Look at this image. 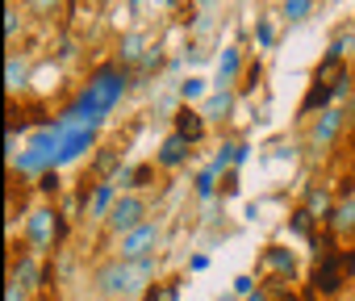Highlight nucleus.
<instances>
[{"instance_id":"1","label":"nucleus","mask_w":355,"mask_h":301,"mask_svg":"<svg viewBox=\"0 0 355 301\" xmlns=\"http://www.w3.org/2000/svg\"><path fill=\"white\" fill-rule=\"evenodd\" d=\"M130 80H134V71H130V67H121L117 59H113V63H101V67L88 76V84L76 92V101H71L67 109H71L84 126H92V130H96V126L113 113V105L130 92Z\"/></svg>"},{"instance_id":"2","label":"nucleus","mask_w":355,"mask_h":301,"mask_svg":"<svg viewBox=\"0 0 355 301\" xmlns=\"http://www.w3.org/2000/svg\"><path fill=\"white\" fill-rule=\"evenodd\" d=\"M92 284H96V293L109 297V301H125V297H142V293H146V289L138 284V276H134V264H125V259H105V264L96 268Z\"/></svg>"},{"instance_id":"3","label":"nucleus","mask_w":355,"mask_h":301,"mask_svg":"<svg viewBox=\"0 0 355 301\" xmlns=\"http://www.w3.org/2000/svg\"><path fill=\"white\" fill-rule=\"evenodd\" d=\"M26 251L38 255V259L46 251H59V209L55 205H38L26 218Z\"/></svg>"},{"instance_id":"4","label":"nucleus","mask_w":355,"mask_h":301,"mask_svg":"<svg viewBox=\"0 0 355 301\" xmlns=\"http://www.w3.org/2000/svg\"><path fill=\"white\" fill-rule=\"evenodd\" d=\"M159 239H163V226H159L155 218H146L142 226H134V230H125L121 239H113V259H125V264H138V259H146V255H155V247H159Z\"/></svg>"},{"instance_id":"5","label":"nucleus","mask_w":355,"mask_h":301,"mask_svg":"<svg viewBox=\"0 0 355 301\" xmlns=\"http://www.w3.org/2000/svg\"><path fill=\"white\" fill-rule=\"evenodd\" d=\"M309 284H313V293H318V297H334V293H343V284H347V268H343V251H334V247H326V251H318V259H313V276H309Z\"/></svg>"},{"instance_id":"6","label":"nucleus","mask_w":355,"mask_h":301,"mask_svg":"<svg viewBox=\"0 0 355 301\" xmlns=\"http://www.w3.org/2000/svg\"><path fill=\"white\" fill-rule=\"evenodd\" d=\"M142 222H146V197H142V193H121L117 205H113L109 218H105V230H109L113 239H121L125 230H134V226H142Z\"/></svg>"},{"instance_id":"7","label":"nucleus","mask_w":355,"mask_h":301,"mask_svg":"<svg viewBox=\"0 0 355 301\" xmlns=\"http://www.w3.org/2000/svg\"><path fill=\"white\" fill-rule=\"evenodd\" d=\"M343 126H347V113L343 109H326V113L309 117V134L305 138H309V146H334Z\"/></svg>"},{"instance_id":"8","label":"nucleus","mask_w":355,"mask_h":301,"mask_svg":"<svg viewBox=\"0 0 355 301\" xmlns=\"http://www.w3.org/2000/svg\"><path fill=\"white\" fill-rule=\"evenodd\" d=\"M189 155H193V142L171 130V134L159 142V150H155V168H159V172H175V168L189 164Z\"/></svg>"},{"instance_id":"9","label":"nucleus","mask_w":355,"mask_h":301,"mask_svg":"<svg viewBox=\"0 0 355 301\" xmlns=\"http://www.w3.org/2000/svg\"><path fill=\"white\" fill-rule=\"evenodd\" d=\"M117 197H121V189H117L113 180H96V184H92V193H88L84 218H92V222H105V218H109V209L117 205Z\"/></svg>"},{"instance_id":"10","label":"nucleus","mask_w":355,"mask_h":301,"mask_svg":"<svg viewBox=\"0 0 355 301\" xmlns=\"http://www.w3.org/2000/svg\"><path fill=\"white\" fill-rule=\"evenodd\" d=\"M171 130L180 134V138H189V142L197 146V142L205 138V130H209V126H205V113H201V109H193V105H180V109L171 113Z\"/></svg>"},{"instance_id":"11","label":"nucleus","mask_w":355,"mask_h":301,"mask_svg":"<svg viewBox=\"0 0 355 301\" xmlns=\"http://www.w3.org/2000/svg\"><path fill=\"white\" fill-rule=\"evenodd\" d=\"M150 51V38H146V30H125L121 38H117V63L121 67H138L142 63V55Z\"/></svg>"},{"instance_id":"12","label":"nucleus","mask_w":355,"mask_h":301,"mask_svg":"<svg viewBox=\"0 0 355 301\" xmlns=\"http://www.w3.org/2000/svg\"><path fill=\"white\" fill-rule=\"evenodd\" d=\"M259 268L263 272H272V276H297V255L284 247V243H268L263 247V255H259Z\"/></svg>"},{"instance_id":"13","label":"nucleus","mask_w":355,"mask_h":301,"mask_svg":"<svg viewBox=\"0 0 355 301\" xmlns=\"http://www.w3.org/2000/svg\"><path fill=\"white\" fill-rule=\"evenodd\" d=\"M96 146V130L92 126H84V130H71V134H63V146H59V168H67V164H76L84 150H92Z\"/></svg>"},{"instance_id":"14","label":"nucleus","mask_w":355,"mask_h":301,"mask_svg":"<svg viewBox=\"0 0 355 301\" xmlns=\"http://www.w3.org/2000/svg\"><path fill=\"white\" fill-rule=\"evenodd\" d=\"M247 71V59H243V46H226L222 59H218V88H239Z\"/></svg>"},{"instance_id":"15","label":"nucleus","mask_w":355,"mask_h":301,"mask_svg":"<svg viewBox=\"0 0 355 301\" xmlns=\"http://www.w3.org/2000/svg\"><path fill=\"white\" fill-rule=\"evenodd\" d=\"M326 109H334V88H330L326 80H313L309 92H305V101L297 105V117H318V113H326Z\"/></svg>"},{"instance_id":"16","label":"nucleus","mask_w":355,"mask_h":301,"mask_svg":"<svg viewBox=\"0 0 355 301\" xmlns=\"http://www.w3.org/2000/svg\"><path fill=\"white\" fill-rule=\"evenodd\" d=\"M326 230H330L334 239H351V234H355V197H338V201H334V209H330V218H326Z\"/></svg>"},{"instance_id":"17","label":"nucleus","mask_w":355,"mask_h":301,"mask_svg":"<svg viewBox=\"0 0 355 301\" xmlns=\"http://www.w3.org/2000/svg\"><path fill=\"white\" fill-rule=\"evenodd\" d=\"M42 272H46V264H38V255H21L17 264H13V272H9V280L13 284H21V289H42Z\"/></svg>"},{"instance_id":"18","label":"nucleus","mask_w":355,"mask_h":301,"mask_svg":"<svg viewBox=\"0 0 355 301\" xmlns=\"http://www.w3.org/2000/svg\"><path fill=\"white\" fill-rule=\"evenodd\" d=\"M9 168H13L17 176H42V172H51V168H55V160H51V155H42V150H34V146H26L17 160H9Z\"/></svg>"},{"instance_id":"19","label":"nucleus","mask_w":355,"mask_h":301,"mask_svg":"<svg viewBox=\"0 0 355 301\" xmlns=\"http://www.w3.org/2000/svg\"><path fill=\"white\" fill-rule=\"evenodd\" d=\"M251 160V146L247 142H222V150H218V155H214V172H234V168H243Z\"/></svg>"},{"instance_id":"20","label":"nucleus","mask_w":355,"mask_h":301,"mask_svg":"<svg viewBox=\"0 0 355 301\" xmlns=\"http://www.w3.org/2000/svg\"><path fill=\"white\" fill-rule=\"evenodd\" d=\"M121 168H125V164H121V150H117V146H101L96 160H92V180H113Z\"/></svg>"},{"instance_id":"21","label":"nucleus","mask_w":355,"mask_h":301,"mask_svg":"<svg viewBox=\"0 0 355 301\" xmlns=\"http://www.w3.org/2000/svg\"><path fill=\"white\" fill-rule=\"evenodd\" d=\"M26 84H30V63L17 51H9V59H5V88H9V96H17Z\"/></svg>"},{"instance_id":"22","label":"nucleus","mask_w":355,"mask_h":301,"mask_svg":"<svg viewBox=\"0 0 355 301\" xmlns=\"http://www.w3.org/2000/svg\"><path fill=\"white\" fill-rule=\"evenodd\" d=\"M234 101H239V92H234V88H218V92H209V96L201 101V113H205V121H214V117H226V113L234 109Z\"/></svg>"},{"instance_id":"23","label":"nucleus","mask_w":355,"mask_h":301,"mask_svg":"<svg viewBox=\"0 0 355 301\" xmlns=\"http://www.w3.org/2000/svg\"><path fill=\"white\" fill-rule=\"evenodd\" d=\"M218 176H222V172H214V168H205V172H197V176H193V197H197V201H205V205H214V201H222V189H218Z\"/></svg>"},{"instance_id":"24","label":"nucleus","mask_w":355,"mask_h":301,"mask_svg":"<svg viewBox=\"0 0 355 301\" xmlns=\"http://www.w3.org/2000/svg\"><path fill=\"white\" fill-rule=\"evenodd\" d=\"M313 226H318V218H313L305 205H297V209L288 214V234H301V239H309V247H318V234H313Z\"/></svg>"},{"instance_id":"25","label":"nucleus","mask_w":355,"mask_h":301,"mask_svg":"<svg viewBox=\"0 0 355 301\" xmlns=\"http://www.w3.org/2000/svg\"><path fill=\"white\" fill-rule=\"evenodd\" d=\"M163 63H167V59H163V46L155 42V46H150V51L142 55V63L134 67V80H138V88H142V84H146L150 76H159V71H163Z\"/></svg>"},{"instance_id":"26","label":"nucleus","mask_w":355,"mask_h":301,"mask_svg":"<svg viewBox=\"0 0 355 301\" xmlns=\"http://www.w3.org/2000/svg\"><path fill=\"white\" fill-rule=\"evenodd\" d=\"M305 209H309V214L326 226V218H330L334 201H330V193H326V189H318V184H313V189H305Z\"/></svg>"},{"instance_id":"27","label":"nucleus","mask_w":355,"mask_h":301,"mask_svg":"<svg viewBox=\"0 0 355 301\" xmlns=\"http://www.w3.org/2000/svg\"><path fill=\"white\" fill-rule=\"evenodd\" d=\"M259 84H263V63H259V59H247V71H243V80H239L234 92H239V96H251Z\"/></svg>"},{"instance_id":"28","label":"nucleus","mask_w":355,"mask_h":301,"mask_svg":"<svg viewBox=\"0 0 355 301\" xmlns=\"http://www.w3.org/2000/svg\"><path fill=\"white\" fill-rule=\"evenodd\" d=\"M142 301H180V280H155L142 293Z\"/></svg>"},{"instance_id":"29","label":"nucleus","mask_w":355,"mask_h":301,"mask_svg":"<svg viewBox=\"0 0 355 301\" xmlns=\"http://www.w3.org/2000/svg\"><path fill=\"white\" fill-rule=\"evenodd\" d=\"M309 13H313V0H284V5H280V17L288 26H301Z\"/></svg>"},{"instance_id":"30","label":"nucleus","mask_w":355,"mask_h":301,"mask_svg":"<svg viewBox=\"0 0 355 301\" xmlns=\"http://www.w3.org/2000/svg\"><path fill=\"white\" fill-rule=\"evenodd\" d=\"M255 46L259 51H272L276 46V22L272 17H255Z\"/></svg>"},{"instance_id":"31","label":"nucleus","mask_w":355,"mask_h":301,"mask_svg":"<svg viewBox=\"0 0 355 301\" xmlns=\"http://www.w3.org/2000/svg\"><path fill=\"white\" fill-rule=\"evenodd\" d=\"M21 30H26V17H21V9H17V0H9V9H5V38L17 42Z\"/></svg>"},{"instance_id":"32","label":"nucleus","mask_w":355,"mask_h":301,"mask_svg":"<svg viewBox=\"0 0 355 301\" xmlns=\"http://www.w3.org/2000/svg\"><path fill=\"white\" fill-rule=\"evenodd\" d=\"M134 276H138V284H142V289H150V284H155V276H159V255L138 259V264H134Z\"/></svg>"},{"instance_id":"33","label":"nucleus","mask_w":355,"mask_h":301,"mask_svg":"<svg viewBox=\"0 0 355 301\" xmlns=\"http://www.w3.org/2000/svg\"><path fill=\"white\" fill-rule=\"evenodd\" d=\"M205 96H209V92H205V80H201V76H189V80L180 84V101H184V105L205 101Z\"/></svg>"},{"instance_id":"34","label":"nucleus","mask_w":355,"mask_h":301,"mask_svg":"<svg viewBox=\"0 0 355 301\" xmlns=\"http://www.w3.org/2000/svg\"><path fill=\"white\" fill-rule=\"evenodd\" d=\"M38 193H42V197H59V193H63V176H59V168H51V172L38 176Z\"/></svg>"},{"instance_id":"35","label":"nucleus","mask_w":355,"mask_h":301,"mask_svg":"<svg viewBox=\"0 0 355 301\" xmlns=\"http://www.w3.org/2000/svg\"><path fill=\"white\" fill-rule=\"evenodd\" d=\"M255 289H259V280H255L251 272H239V276H234V284H230V293H234V297H251Z\"/></svg>"},{"instance_id":"36","label":"nucleus","mask_w":355,"mask_h":301,"mask_svg":"<svg viewBox=\"0 0 355 301\" xmlns=\"http://www.w3.org/2000/svg\"><path fill=\"white\" fill-rule=\"evenodd\" d=\"M26 5H30L38 17H55V13L63 9V0H26Z\"/></svg>"},{"instance_id":"37","label":"nucleus","mask_w":355,"mask_h":301,"mask_svg":"<svg viewBox=\"0 0 355 301\" xmlns=\"http://www.w3.org/2000/svg\"><path fill=\"white\" fill-rule=\"evenodd\" d=\"M330 88H334V101H343V96L351 92V71H347V67H338V76L330 80Z\"/></svg>"},{"instance_id":"38","label":"nucleus","mask_w":355,"mask_h":301,"mask_svg":"<svg viewBox=\"0 0 355 301\" xmlns=\"http://www.w3.org/2000/svg\"><path fill=\"white\" fill-rule=\"evenodd\" d=\"M5 301H30V289H21V284H5Z\"/></svg>"},{"instance_id":"39","label":"nucleus","mask_w":355,"mask_h":301,"mask_svg":"<svg viewBox=\"0 0 355 301\" xmlns=\"http://www.w3.org/2000/svg\"><path fill=\"white\" fill-rule=\"evenodd\" d=\"M222 193H226V197H234V193H239V172H226V180H222Z\"/></svg>"},{"instance_id":"40","label":"nucleus","mask_w":355,"mask_h":301,"mask_svg":"<svg viewBox=\"0 0 355 301\" xmlns=\"http://www.w3.org/2000/svg\"><path fill=\"white\" fill-rule=\"evenodd\" d=\"M184 55H189L193 63H201V59H205V46H201V42H189V46H184Z\"/></svg>"},{"instance_id":"41","label":"nucleus","mask_w":355,"mask_h":301,"mask_svg":"<svg viewBox=\"0 0 355 301\" xmlns=\"http://www.w3.org/2000/svg\"><path fill=\"white\" fill-rule=\"evenodd\" d=\"M205 268H209V255H205V251H201V255H193V259H189V272H205Z\"/></svg>"},{"instance_id":"42","label":"nucleus","mask_w":355,"mask_h":301,"mask_svg":"<svg viewBox=\"0 0 355 301\" xmlns=\"http://www.w3.org/2000/svg\"><path fill=\"white\" fill-rule=\"evenodd\" d=\"M343 268H347V276L355 272V247H351V251H343Z\"/></svg>"},{"instance_id":"43","label":"nucleus","mask_w":355,"mask_h":301,"mask_svg":"<svg viewBox=\"0 0 355 301\" xmlns=\"http://www.w3.org/2000/svg\"><path fill=\"white\" fill-rule=\"evenodd\" d=\"M243 301H272V293H268V289H263V284H259V289H255V293H251V297H243Z\"/></svg>"},{"instance_id":"44","label":"nucleus","mask_w":355,"mask_h":301,"mask_svg":"<svg viewBox=\"0 0 355 301\" xmlns=\"http://www.w3.org/2000/svg\"><path fill=\"white\" fill-rule=\"evenodd\" d=\"M214 301H243V297H234V293H222V297H214Z\"/></svg>"},{"instance_id":"45","label":"nucleus","mask_w":355,"mask_h":301,"mask_svg":"<svg viewBox=\"0 0 355 301\" xmlns=\"http://www.w3.org/2000/svg\"><path fill=\"white\" fill-rule=\"evenodd\" d=\"M155 5H159V9H171V5H175V0H155Z\"/></svg>"},{"instance_id":"46","label":"nucleus","mask_w":355,"mask_h":301,"mask_svg":"<svg viewBox=\"0 0 355 301\" xmlns=\"http://www.w3.org/2000/svg\"><path fill=\"white\" fill-rule=\"evenodd\" d=\"M134 9H142V0H130V13H134Z\"/></svg>"},{"instance_id":"47","label":"nucleus","mask_w":355,"mask_h":301,"mask_svg":"<svg viewBox=\"0 0 355 301\" xmlns=\"http://www.w3.org/2000/svg\"><path fill=\"white\" fill-rule=\"evenodd\" d=\"M197 5H209V0H197Z\"/></svg>"},{"instance_id":"48","label":"nucleus","mask_w":355,"mask_h":301,"mask_svg":"<svg viewBox=\"0 0 355 301\" xmlns=\"http://www.w3.org/2000/svg\"><path fill=\"white\" fill-rule=\"evenodd\" d=\"M63 301H76V297H63Z\"/></svg>"},{"instance_id":"49","label":"nucleus","mask_w":355,"mask_h":301,"mask_svg":"<svg viewBox=\"0 0 355 301\" xmlns=\"http://www.w3.org/2000/svg\"><path fill=\"white\" fill-rule=\"evenodd\" d=\"M239 5H243V0H239Z\"/></svg>"},{"instance_id":"50","label":"nucleus","mask_w":355,"mask_h":301,"mask_svg":"<svg viewBox=\"0 0 355 301\" xmlns=\"http://www.w3.org/2000/svg\"><path fill=\"white\" fill-rule=\"evenodd\" d=\"M101 5H105V0H101Z\"/></svg>"}]
</instances>
